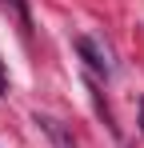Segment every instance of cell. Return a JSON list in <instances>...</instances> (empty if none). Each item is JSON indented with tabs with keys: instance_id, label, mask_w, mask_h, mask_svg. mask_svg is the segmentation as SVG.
I'll return each instance as SVG.
<instances>
[{
	"instance_id": "277c9868",
	"label": "cell",
	"mask_w": 144,
	"mask_h": 148,
	"mask_svg": "<svg viewBox=\"0 0 144 148\" xmlns=\"http://www.w3.org/2000/svg\"><path fill=\"white\" fill-rule=\"evenodd\" d=\"M140 132H144V100H140Z\"/></svg>"
},
{
	"instance_id": "6da1fadb",
	"label": "cell",
	"mask_w": 144,
	"mask_h": 148,
	"mask_svg": "<svg viewBox=\"0 0 144 148\" xmlns=\"http://www.w3.org/2000/svg\"><path fill=\"white\" fill-rule=\"evenodd\" d=\"M72 44H76V52L84 56V64H88L92 72H100V76H112V72H116V60H112V52L104 48L100 40H92V36H76Z\"/></svg>"
},
{
	"instance_id": "3957f363",
	"label": "cell",
	"mask_w": 144,
	"mask_h": 148,
	"mask_svg": "<svg viewBox=\"0 0 144 148\" xmlns=\"http://www.w3.org/2000/svg\"><path fill=\"white\" fill-rule=\"evenodd\" d=\"M0 92H8V80H4V68H0Z\"/></svg>"
},
{
	"instance_id": "7a4b0ae2",
	"label": "cell",
	"mask_w": 144,
	"mask_h": 148,
	"mask_svg": "<svg viewBox=\"0 0 144 148\" xmlns=\"http://www.w3.org/2000/svg\"><path fill=\"white\" fill-rule=\"evenodd\" d=\"M32 124H36L48 140H52V148H76V140H72V132L64 128V120H56V116H48V112H36Z\"/></svg>"
}]
</instances>
